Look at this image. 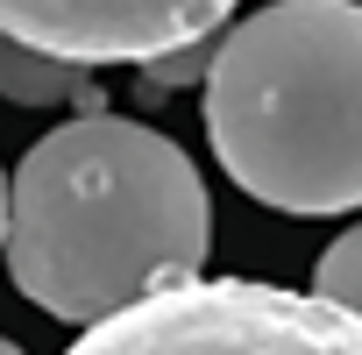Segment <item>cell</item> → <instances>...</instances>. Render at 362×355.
Returning a JSON list of instances; mask_svg holds the SVG:
<instances>
[{
	"label": "cell",
	"instance_id": "5b68a950",
	"mask_svg": "<svg viewBox=\"0 0 362 355\" xmlns=\"http://www.w3.org/2000/svg\"><path fill=\"white\" fill-rule=\"evenodd\" d=\"M0 93H8L15 107H64L71 100V107L100 114V86H93L86 64L50 57V50H29L15 36H0Z\"/></svg>",
	"mask_w": 362,
	"mask_h": 355
},
{
	"label": "cell",
	"instance_id": "8992f818",
	"mask_svg": "<svg viewBox=\"0 0 362 355\" xmlns=\"http://www.w3.org/2000/svg\"><path fill=\"white\" fill-rule=\"evenodd\" d=\"M313 291H320L327 305H341V313H355V320H362V221H355L341 242H327V249H320Z\"/></svg>",
	"mask_w": 362,
	"mask_h": 355
},
{
	"label": "cell",
	"instance_id": "6da1fadb",
	"mask_svg": "<svg viewBox=\"0 0 362 355\" xmlns=\"http://www.w3.org/2000/svg\"><path fill=\"white\" fill-rule=\"evenodd\" d=\"M214 249L199 163L170 135L78 114L50 128L8 178V277L50 320L93 327L170 284H192Z\"/></svg>",
	"mask_w": 362,
	"mask_h": 355
},
{
	"label": "cell",
	"instance_id": "7a4b0ae2",
	"mask_svg": "<svg viewBox=\"0 0 362 355\" xmlns=\"http://www.w3.org/2000/svg\"><path fill=\"white\" fill-rule=\"evenodd\" d=\"M206 135L277 214L362 206V0H270L214 43Z\"/></svg>",
	"mask_w": 362,
	"mask_h": 355
},
{
	"label": "cell",
	"instance_id": "3957f363",
	"mask_svg": "<svg viewBox=\"0 0 362 355\" xmlns=\"http://www.w3.org/2000/svg\"><path fill=\"white\" fill-rule=\"evenodd\" d=\"M64 355H362V320L263 277H192L93 320Z\"/></svg>",
	"mask_w": 362,
	"mask_h": 355
},
{
	"label": "cell",
	"instance_id": "277c9868",
	"mask_svg": "<svg viewBox=\"0 0 362 355\" xmlns=\"http://www.w3.org/2000/svg\"><path fill=\"white\" fill-rule=\"evenodd\" d=\"M235 0H0V36L71 64H156L206 43Z\"/></svg>",
	"mask_w": 362,
	"mask_h": 355
},
{
	"label": "cell",
	"instance_id": "ba28073f",
	"mask_svg": "<svg viewBox=\"0 0 362 355\" xmlns=\"http://www.w3.org/2000/svg\"><path fill=\"white\" fill-rule=\"evenodd\" d=\"M0 242H8V178H0Z\"/></svg>",
	"mask_w": 362,
	"mask_h": 355
},
{
	"label": "cell",
	"instance_id": "9c48e42d",
	"mask_svg": "<svg viewBox=\"0 0 362 355\" xmlns=\"http://www.w3.org/2000/svg\"><path fill=\"white\" fill-rule=\"evenodd\" d=\"M0 355H22V348H15V341H8V334H0Z\"/></svg>",
	"mask_w": 362,
	"mask_h": 355
},
{
	"label": "cell",
	"instance_id": "52a82bcc",
	"mask_svg": "<svg viewBox=\"0 0 362 355\" xmlns=\"http://www.w3.org/2000/svg\"><path fill=\"white\" fill-rule=\"evenodd\" d=\"M206 64H214V36L206 43H192V50H170V57H156V64H142V93H170V86H206Z\"/></svg>",
	"mask_w": 362,
	"mask_h": 355
}]
</instances>
